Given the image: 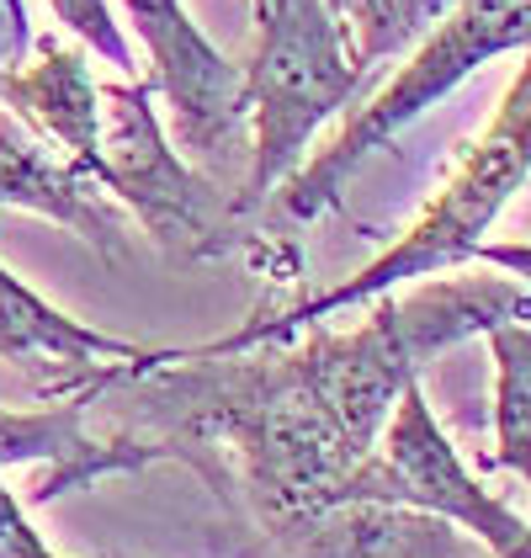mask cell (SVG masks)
Instances as JSON below:
<instances>
[{
    "label": "cell",
    "instance_id": "cell-1",
    "mask_svg": "<svg viewBox=\"0 0 531 558\" xmlns=\"http://www.w3.org/2000/svg\"><path fill=\"white\" fill-rule=\"evenodd\" d=\"M123 378H149L155 404H171V436L160 441L165 458H197L219 441L239 458L245 489L276 537L351 506V473L367 452L324 410L293 351L256 362L208 345L192 356L160 351Z\"/></svg>",
    "mask_w": 531,
    "mask_h": 558
},
{
    "label": "cell",
    "instance_id": "cell-2",
    "mask_svg": "<svg viewBox=\"0 0 531 558\" xmlns=\"http://www.w3.org/2000/svg\"><path fill=\"white\" fill-rule=\"evenodd\" d=\"M531 293L516 282H442V288H420L404 303H378L372 319L356 336H313L298 356L309 388L324 399V410L346 426L361 452L378 447V430L388 421L394 399L404 384L420 373L425 356H436L442 345L468 341L494 325H527Z\"/></svg>",
    "mask_w": 531,
    "mask_h": 558
},
{
    "label": "cell",
    "instance_id": "cell-3",
    "mask_svg": "<svg viewBox=\"0 0 531 558\" xmlns=\"http://www.w3.org/2000/svg\"><path fill=\"white\" fill-rule=\"evenodd\" d=\"M261 44L245 64V101L256 118V149L229 214H256L276 181L298 171L313 129L335 118L367 86V64L346 44L341 16L324 0H256Z\"/></svg>",
    "mask_w": 531,
    "mask_h": 558
},
{
    "label": "cell",
    "instance_id": "cell-4",
    "mask_svg": "<svg viewBox=\"0 0 531 558\" xmlns=\"http://www.w3.org/2000/svg\"><path fill=\"white\" fill-rule=\"evenodd\" d=\"M527 171H531V59H527V70H521V81L505 96L494 129L484 133V144L468 149V160L457 166V175L446 181V192L431 203V214L420 218L388 256H378L346 288H335V293H324V299H313V303H298L282 319H256V325L234 330L229 341L208 345V351H250V345H261V341H287L293 330L324 319L330 308H346V303L372 299V293H383L394 282L425 277V271L452 266V260H468L479 251V234L489 229V218L505 208L510 192H521Z\"/></svg>",
    "mask_w": 531,
    "mask_h": 558
},
{
    "label": "cell",
    "instance_id": "cell-5",
    "mask_svg": "<svg viewBox=\"0 0 531 558\" xmlns=\"http://www.w3.org/2000/svg\"><path fill=\"white\" fill-rule=\"evenodd\" d=\"M510 48H531V0H457V11H446L436 22V33L420 44V53L404 64V75L394 86L378 90L324 155H313L309 166H298L287 175V192L276 197V214L319 218L324 208H335L346 175L372 149H383L409 118L436 107L468 70H479L494 53H510Z\"/></svg>",
    "mask_w": 531,
    "mask_h": 558
},
{
    "label": "cell",
    "instance_id": "cell-6",
    "mask_svg": "<svg viewBox=\"0 0 531 558\" xmlns=\"http://www.w3.org/2000/svg\"><path fill=\"white\" fill-rule=\"evenodd\" d=\"M149 81L138 86L96 90L107 101V133H101V166H107V192H118L144 229L176 251V256H223L229 240V197L213 192V181L192 175L165 144L149 107Z\"/></svg>",
    "mask_w": 531,
    "mask_h": 558
},
{
    "label": "cell",
    "instance_id": "cell-7",
    "mask_svg": "<svg viewBox=\"0 0 531 558\" xmlns=\"http://www.w3.org/2000/svg\"><path fill=\"white\" fill-rule=\"evenodd\" d=\"M123 5H128L133 27L155 59L149 86H160L176 107L181 144L197 149L202 160L234 155L245 144V123H250L245 70L229 64L219 48L192 27L181 0H123Z\"/></svg>",
    "mask_w": 531,
    "mask_h": 558
},
{
    "label": "cell",
    "instance_id": "cell-8",
    "mask_svg": "<svg viewBox=\"0 0 531 558\" xmlns=\"http://www.w3.org/2000/svg\"><path fill=\"white\" fill-rule=\"evenodd\" d=\"M96 186L101 181L90 171H81L75 160L59 166L44 149V138H33V133H22V123L0 118V208H33L44 218H59V223L81 229L107 260H118L123 223L96 197Z\"/></svg>",
    "mask_w": 531,
    "mask_h": 558
},
{
    "label": "cell",
    "instance_id": "cell-9",
    "mask_svg": "<svg viewBox=\"0 0 531 558\" xmlns=\"http://www.w3.org/2000/svg\"><path fill=\"white\" fill-rule=\"evenodd\" d=\"M96 356L112 362H155L160 351L112 341L101 330H86L75 319H64L59 308H48L33 288H22L5 266H0V362L16 367H53L64 378H96Z\"/></svg>",
    "mask_w": 531,
    "mask_h": 558
},
{
    "label": "cell",
    "instance_id": "cell-10",
    "mask_svg": "<svg viewBox=\"0 0 531 558\" xmlns=\"http://www.w3.org/2000/svg\"><path fill=\"white\" fill-rule=\"evenodd\" d=\"M0 96L33 118L44 133H53L64 149H75V166L90 171L107 186V166H101V129H96V81L86 70V53L59 48L44 38V64L22 70V75H0Z\"/></svg>",
    "mask_w": 531,
    "mask_h": 558
},
{
    "label": "cell",
    "instance_id": "cell-11",
    "mask_svg": "<svg viewBox=\"0 0 531 558\" xmlns=\"http://www.w3.org/2000/svg\"><path fill=\"white\" fill-rule=\"evenodd\" d=\"M499 356V469H516L531 484V330L527 325H494L489 330Z\"/></svg>",
    "mask_w": 531,
    "mask_h": 558
},
{
    "label": "cell",
    "instance_id": "cell-12",
    "mask_svg": "<svg viewBox=\"0 0 531 558\" xmlns=\"http://www.w3.org/2000/svg\"><path fill=\"white\" fill-rule=\"evenodd\" d=\"M335 16H346V38L356 27V59L372 70L378 59H394L415 38H425L446 16L452 0H324Z\"/></svg>",
    "mask_w": 531,
    "mask_h": 558
},
{
    "label": "cell",
    "instance_id": "cell-13",
    "mask_svg": "<svg viewBox=\"0 0 531 558\" xmlns=\"http://www.w3.org/2000/svg\"><path fill=\"white\" fill-rule=\"evenodd\" d=\"M53 11H59V22L70 27V33H81L107 64H118L123 75H133V53L123 44V33H118V22H112V11H107V0H48Z\"/></svg>",
    "mask_w": 531,
    "mask_h": 558
},
{
    "label": "cell",
    "instance_id": "cell-14",
    "mask_svg": "<svg viewBox=\"0 0 531 558\" xmlns=\"http://www.w3.org/2000/svg\"><path fill=\"white\" fill-rule=\"evenodd\" d=\"M0 558H59L48 548L44 537L27 526V515H22V500L0 484Z\"/></svg>",
    "mask_w": 531,
    "mask_h": 558
},
{
    "label": "cell",
    "instance_id": "cell-15",
    "mask_svg": "<svg viewBox=\"0 0 531 558\" xmlns=\"http://www.w3.org/2000/svg\"><path fill=\"white\" fill-rule=\"evenodd\" d=\"M473 256L494 260V266H510L516 277H527V282H531V245H479Z\"/></svg>",
    "mask_w": 531,
    "mask_h": 558
},
{
    "label": "cell",
    "instance_id": "cell-16",
    "mask_svg": "<svg viewBox=\"0 0 531 558\" xmlns=\"http://www.w3.org/2000/svg\"><path fill=\"white\" fill-rule=\"evenodd\" d=\"M112 558H118V554H112Z\"/></svg>",
    "mask_w": 531,
    "mask_h": 558
}]
</instances>
